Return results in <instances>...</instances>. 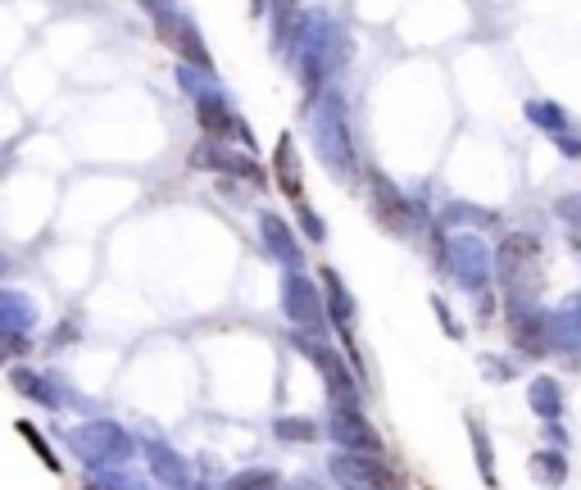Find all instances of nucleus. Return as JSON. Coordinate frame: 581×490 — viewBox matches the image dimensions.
<instances>
[{"mask_svg": "<svg viewBox=\"0 0 581 490\" xmlns=\"http://www.w3.org/2000/svg\"><path fill=\"white\" fill-rule=\"evenodd\" d=\"M336 472H341V477H355V481H368V486H377V490H400V477L373 459H341Z\"/></svg>", "mask_w": 581, "mask_h": 490, "instance_id": "obj_1", "label": "nucleus"}, {"mask_svg": "<svg viewBox=\"0 0 581 490\" xmlns=\"http://www.w3.org/2000/svg\"><path fill=\"white\" fill-rule=\"evenodd\" d=\"M277 177H282V191L291 200L305 196V187H300V168H296V150H291V141H282L277 146Z\"/></svg>", "mask_w": 581, "mask_h": 490, "instance_id": "obj_2", "label": "nucleus"}, {"mask_svg": "<svg viewBox=\"0 0 581 490\" xmlns=\"http://www.w3.org/2000/svg\"><path fill=\"white\" fill-rule=\"evenodd\" d=\"M377 214H382V223L391 227V232H400V227L409 223V209L400 205V196L386 191V182H377Z\"/></svg>", "mask_w": 581, "mask_h": 490, "instance_id": "obj_3", "label": "nucleus"}, {"mask_svg": "<svg viewBox=\"0 0 581 490\" xmlns=\"http://www.w3.org/2000/svg\"><path fill=\"white\" fill-rule=\"evenodd\" d=\"M19 432H23V436H28V441H32V450H37V454H41V459H46V463H50V468H60V463H55V454H50V450H46V441H41V436H37V432H32L28 422H19Z\"/></svg>", "mask_w": 581, "mask_h": 490, "instance_id": "obj_4", "label": "nucleus"}]
</instances>
